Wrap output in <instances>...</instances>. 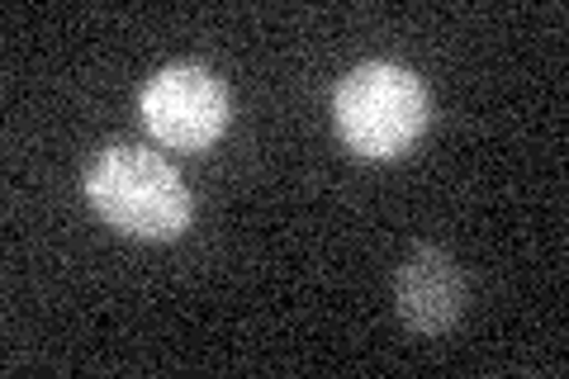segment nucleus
Here are the masks:
<instances>
[{
    "mask_svg": "<svg viewBox=\"0 0 569 379\" xmlns=\"http://www.w3.org/2000/svg\"><path fill=\"white\" fill-rule=\"evenodd\" d=\"M466 309V276L441 247L408 251L395 270V313L422 337H441L460 322Z\"/></svg>",
    "mask_w": 569,
    "mask_h": 379,
    "instance_id": "obj_4",
    "label": "nucleus"
},
{
    "mask_svg": "<svg viewBox=\"0 0 569 379\" xmlns=\"http://www.w3.org/2000/svg\"><path fill=\"white\" fill-rule=\"evenodd\" d=\"M138 114L162 148L171 152H204L223 138L233 119L228 86L213 77L204 62H171L152 71L148 86L138 90Z\"/></svg>",
    "mask_w": 569,
    "mask_h": 379,
    "instance_id": "obj_3",
    "label": "nucleus"
},
{
    "mask_svg": "<svg viewBox=\"0 0 569 379\" xmlns=\"http://www.w3.org/2000/svg\"><path fill=\"white\" fill-rule=\"evenodd\" d=\"M86 205L104 228L138 242H171L190 228V190L162 152L110 142L86 167Z\"/></svg>",
    "mask_w": 569,
    "mask_h": 379,
    "instance_id": "obj_1",
    "label": "nucleus"
},
{
    "mask_svg": "<svg viewBox=\"0 0 569 379\" xmlns=\"http://www.w3.org/2000/svg\"><path fill=\"white\" fill-rule=\"evenodd\" d=\"M337 138L366 161H395L418 148L432 123V100L403 62H361L332 90Z\"/></svg>",
    "mask_w": 569,
    "mask_h": 379,
    "instance_id": "obj_2",
    "label": "nucleus"
}]
</instances>
